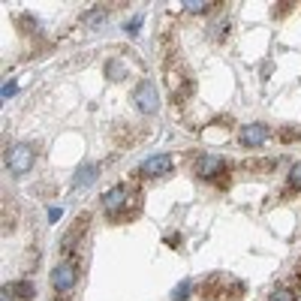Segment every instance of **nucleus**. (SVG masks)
I'll list each match as a JSON object with an SVG mask.
<instances>
[{
	"label": "nucleus",
	"mask_w": 301,
	"mask_h": 301,
	"mask_svg": "<svg viewBox=\"0 0 301 301\" xmlns=\"http://www.w3.org/2000/svg\"><path fill=\"white\" fill-rule=\"evenodd\" d=\"M75 280H78V259L75 256H70V259H63V262L54 265L51 286H54V292H58V295H66L75 286Z\"/></svg>",
	"instance_id": "f257e3e1"
},
{
	"label": "nucleus",
	"mask_w": 301,
	"mask_h": 301,
	"mask_svg": "<svg viewBox=\"0 0 301 301\" xmlns=\"http://www.w3.org/2000/svg\"><path fill=\"white\" fill-rule=\"evenodd\" d=\"M6 169L12 175H24L33 169V148L30 145H15L6 150Z\"/></svg>",
	"instance_id": "f03ea898"
},
{
	"label": "nucleus",
	"mask_w": 301,
	"mask_h": 301,
	"mask_svg": "<svg viewBox=\"0 0 301 301\" xmlns=\"http://www.w3.org/2000/svg\"><path fill=\"white\" fill-rule=\"evenodd\" d=\"M196 175L205 178V181H217V184H226V160L223 157H199L196 160Z\"/></svg>",
	"instance_id": "7ed1b4c3"
},
{
	"label": "nucleus",
	"mask_w": 301,
	"mask_h": 301,
	"mask_svg": "<svg viewBox=\"0 0 301 301\" xmlns=\"http://www.w3.org/2000/svg\"><path fill=\"white\" fill-rule=\"evenodd\" d=\"M130 196H133V190H130V184H118V187H112V190H105L103 193V205H105V214L112 217V214H118L124 205L130 202Z\"/></svg>",
	"instance_id": "20e7f679"
},
{
	"label": "nucleus",
	"mask_w": 301,
	"mask_h": 301,
	"mask_svg": "<svg viewBox=\"0 0 301 301\" xmlns=\"http://www.w3.org/2000/svg\"><path fill=\"white\" fill-rule=\"evenodd\" d=\"M133 100L145 115H154L157 112V88H154V81H139V88L133 90Z\"/></svg>",
	"instance_id": "39448f33"
},
{
	"label": "nucleus",
	"mask_w": 301,
	"mask_h": 301,
	"mask_svg": "<svg viewBox=\"0 0 301 301\" xmlns=\"http://www.w3.org/2000/svg\"><path fill=\"white\" fill-rule=\"evenodd\" d=\"M169 172H172V157H166V154L148 157L139 169V175H145V178H160V175H169Z\"/></svg>",
	"instance_id": "423d86ee"
},
{
	"label": "nucleus",
	"mask_w": 301,
	"mask_h": 301,
	"mask_svg": "<svg viewBox=\"0 0 301 301\" xmlns=\"http://www.w3.org/2000/svg\"><path fill=\"white\" fill-rule=\"evenodd\" d=\"M268 135H271V133H268L262 124H250V127H244V130H241L238 139H241L244 148H259L262 142H268Z\"/></svg>",
	"instance_id": "0eeeda50"
},
{
	"label": "nucleus",
	"mask_w": 301,
	"mask_h": 301,
	"mask_svg": "<svg viewBox=\"0 0 301 301\" xmlns=\"http://www.w3.org/2000/svg\"><path fill=\"white\" fill-rule=\"evenodd\" d=\"M139 211H142V196H139V193H133L130 202H127L118 214L108 217V220H112V223H127V220H135V217H139Z\"/></svg>",
	"instance_id": "6e6552de"
},
{
	"label": "nucleus",
	"mask_w": 301,
	"mask_h": 301,
	"mask_svg": "<svg viewBox=\"0 0 301 301\" xmlns=\"http://www.w3.org/2000/svg\"><path fill=\"white\" fill-rule=\"evenodd\" d=\"M85 232H88V214H85V217H78V220L73 223V229L66 232V238H63V250L75 256V241L85 235Z\"/></svg>",
	"instance_id": "1a4fd4ad"
},
{
	"label": "nucleus",
	"mask_w": 301,
	"mask_h": 301,
	"mask_svg": "<svg viewBox=\"0 0 301 301\" xmlns=\"http://www.w3.org/2000/svg\"><path fill=\"white\" fill-rule=\"evenodd\" d=\"M93 178H97V166H93V163H88V166H81V169L75 172V187L93 184Z\"/></svg>",
	"instance_id": "9d476101"
},
{
	"label": "nucleus",
	"mask_w": 301,
	"mask_h": 301,
	"mask_svg": "<svg viewBox=\"0 0 301 301\" xmlns=\"http://www.w3.org/2000/svg\"><path fill=\"white\" fill-rule=\"evenodd\" d=\"M12 295H18V298H24V301H30V298L36 295V289H33V283H30V280H18V283H12Z\"/></svg>",
	"instance_id": "9b49d317"
},
{
	"label": "nucleus",
	"mask_w": 301,
	"mask_h": 301,
	"mask_svg": "<svg viewBox=\"0 0 301 301\" xmlns=\"http://www.w3.org/2000/svg\"><path fill=\"white\" fill-rule=\"evenodd\" d=\"M268 301H295V289L292 286H280V289H274L268 295Z\"/></svg>",
	"instance_id": "f8f14e48"
},
{
	"label": "nucleus",
	"mask_w": 301,
	"mask_h": 301,
	"mask_svg": "<svg viewBox=\"0 0 301 301\" xmlns=\"http://www.w3.org/2000/svg\"><path fill=\"white\" fill-rule=\"evenodd\" d=\"M190 289H193V286H190V280H184L181 286H175V292H172V301H184V298L190 295Z\"/></svg>",
	"instance_id": "ddd939ff"
},
{
	"label": "nucleus",
	"mask_w": 301,
	"mask_h": 301,
	"mask_svg": "<svg viewBox=\"0 0 301 301\" xmlns=\"http://www.w3.org/2000/svg\"><path fill=\"white\" fill-rule=\"evenodd\" d=\"M289 184L292 187H301V163H295L292 172H289Z\"/></svg>",
	"instance_id": "4468645a"
},
{
	"label": "nucleus",
	"mask_w": 301,
	"mask_h": 301,
	"mask_svg": "<svg viewBox=\"0 0 301 301\" xmlns=\"http://www.w3.org/2000/svg\"><path fill=\"white\" fill-rule=\"evenodd\" d=\"M184 9L187 12H205V9H211V3H202L199 0V3H184Z\"/></svg>",
	"instance_id": "2eb2a0df"
},
{
	"label": "nucleus",
	"mask_w": 301,
	"mask_h": 301,
	"mask_svg": "<svg viewBox=\"0 0 301 301\" xmlns=\"http://www.w3.org/2000/svg\"><path fill=\"white\" fill-rule=\"evenodd\" d=\"M139 27H142V15H135L133 21H127V33H139Z\"/></svg>",
	"instance_id": "dca6fc26"
},
{
	"label": "nucleus",
	"mask_w": 301,
	"mask_h": 301,
	"mask_svg": "<svg viewBox=\"0 0 301 301\" xmlns=\"http://www.w3.org/2000/svg\"><path fill=\"white\" fill-rule=\"evenodd\" d=\"M105 70H108V75H112V78H120V75H124V70H120V66H118V63H112V66H105Z\"/></svg>",
	"instance_id": "f3484780"
},
{
	"label": "nucleus",
	"mask_w": 301,
	"mask_h": 301,
	"mask_svg": "<svg viewBox=\"0 0 301 301\" xmlns=\"http://www.w3.org/2000/svg\"><path fill=\"white\" fill-rule=\"evenodd\" d=\"M18 88H15V81H6V88H3V97H12Z\"/></svg>",
	"instance_id": "a211bd4d"
},
{
	"label": "nucleus",
	"mask_w": 301,
	"mask_h": 301,
	"mask_svg": "<svg viewBox=\"0 0 301 301\" xmlns=\"http://www.w3.org/2000/svg\"><path fill=\"white\" fill-rule=\"evenodd\" d=\"M295 139H298L295 130H286V133H283V142H295Z\"/></svg>",
	"instance_id": "6ab92c4d"
},
{
	"label": "nucleus",
	"mask_w": 301,
	"mask_h": 301,
	"mask_svg": "<svg viewBox=\"0 0 301 301\" xmlns=\"http://www.w3.org/2000/svg\"><path fill=\"white\" fill-rule=\"evenodd\" d=\"M48 220L58 223V220H60V208H51V211H48Z\"/></svg>",
	"instance_id": "aec40b11"
}]
</instances>
